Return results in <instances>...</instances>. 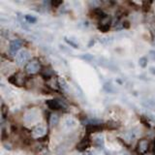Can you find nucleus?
Here are the masks:
<instances>
[{
  "label": "nucleus",
  "instance_id": "nucleus-1",
  "mask_svg": "<svg viewBox=\"0 0 155 155\" xmlns=\"http://www.w3.org/2000/svg\"><path fill=\"white\" fill-rule=\"evenodd\" d=\"M46 105L49 107L50 110L59 111V110H65L67 109V103L63 101L62 99H50L46 101Z\"/></svg>",
  "mask_w": 155,
  "mask_h": 155
},
{
  "label": "nucleus",
  "instance_id": "nucleus-13",
  "mask_svg": "<svg viewBox=\"0 0 155 155\" xmlns=\"http://www.w3.org/2000/svg\"><path fill=\"white\" fill-rule=\"evenodd\" d=\"M94 142L98 148H103V146H104V137H103L102 135H99V136L95 138Z\"/></svg>",
  "mask_w": 155,
  "mask_h": 155
},
{
  "label": "nucleus",
  "instance_id": "nucleus-14",
  "mask_svg": "<svg viewBox=\"0 0 155 155\" xmlns=\"http://www.w3.org/2000/svg\"><path fill=\"white\" fill-rule=\"evenodd\" d=\"M59 122V116L57 114H51L50 118V125L51 127H53L55 125H57Z\"/></svg>",
  "mask_w": 155,
  "mask_h": 155
},
{
  "label": "nucleus",
  "instance_id": "nucleus-18",
  "mask_svg": "<svg viewBox=\"0 0 155 155\" xmlns=\"http://www.w3.org/2000/svg\"><path fill=\"white\" fill-rule=\"evenodd\" d=\"M25 19H26V22H29V23H35L37 22V19L35 17H33V16H31V15H26Z\"/></svg>",
  "mask_w": 155,
  "mask_h": 155
},
{
  "label": "nucleus",
  "instance_id": "nucleus-19",
  "mask_svg": "<svg viewBox=\"0 0 155 155\" xmlns=\"http://www.w3.org/2000/svg\"><path fill=\"white\" fill-rule=\"evenodd\" d=\"M65 41H66V43L68 44V45H70L71 47H75V49H79V45H78V44H76V43H75V42L71 41V40L67 39V38H65Z\"/></svg>",
  "mask_w": 155,
  "mask_h": 155
},
{
  "label": "nucleus",
  "instance_id": "nucleus-25",
  "mask_svg": "<svg viewBox=\"0 0 155 155\" xmlns=\"http://www.w3.org/2000/svg\"><path fill=\"white\" fill-rule=\"evenodd\" d=\"M123 26L126 27V28H128V27L130 26V24H129V22H123Z\"/></svg>",
  "mask_w": 155,
  "mask_h": 155
},
{
  "label": "nucleus",
  "instance_id": "nucleus-9",
  "mask_svg": "<svg viewBox=\"0 0 155 155\" xmlns=\"http://www.w3.org/2000/svg\"><path fill=\"white\" fill-rule=\"evenodd\" d=\"M47 133V129L45 126L43 125H37L35 128L32 130V137L35 139L42 138L43 136H45Z\"/></svg>",
  "mask_w": 155,
  "mask_h": 155
},
{
  "label": "nucleus",
  "instance_id": "nucleus-6",
  "mask_svg": "<svg viewBox=\"0 0 155 155\" xmlns=\"http://www.w3.org/2000/svg\"><path fill=\"white\" fill-rule=\"evenodd\" d=\"M90 144H91V140L88 136H85L83 137L81 142H79L77 145V150L79 151H82V152H85V150L87 149L90 146Z\"/></svg>",
  "mask_w": 155,
  "mask_h": 155
},
{
  "label": "nucleus",
  "instance_id": "nucleus-24",
  "mask_svg": "<svg viewBox=\"0 0 155 155\" xmlns=\"http://www.w3.org/2000/svg\"><path fill=\"white\" fill-rule=\"evenodd\" d=\"M149 72L155 76V67H150V68H149Z\"/></svg>",
  "mask_w": 155,
  "mask_h": 155
},
{
  "label": "nucleus",
  "instance_id": "nucleus-7",
  "mask_svg": "<svg viewBox=\"0 0 155 155\" xmlns=\"http://www.w3.org/2000/svg\"><path fill=\"white\" fill-rule=\"evenodd\" d=\"M148 141L145 139H141L137 145V152L139 155H144L148 150Z\"/></svg>",
  "mask_w": 155,
  "mask_h": 155
},
{
  "label": "nucleus",
  "instance_id": "nucleus-2",
  "mask_svg": "<svg viewBox=\"0 0 155 155\" xmlns=\"http://www.w3.org/2000/svg\"><path fill=\"white\" fill-rule=\"evenodd\" d=\"M29 58H30L29 50H22L19 51L17 55H16V63H17V64L19 65V66H22V65L24 64V63H26L27 61H28Z\"/></svg>",
  "mask_w": 155,
  "mask_h": 155
},
{
  "label": "nucleus",
  "instance_id": "nucleus-8",
  "mask_svg": "<svg viewBox=\"0 0 155 155\" xmlns=\"http://www.w3.org/2000/svg\"><path fill=\"white\" fill-rule=\"evenodd\" d=\"M78 125V122L75 118L71 116H66L63 119V128H65L66 130H72L74 128H76Z\"/></svg>",
  "mask_w": 155,
  "mask_h": 155
},
{
  "label": "nucleus",
  "instance_id": "nucleus-4",
  "mask_svg": "<svg viewBox=\"0 0 155 155\" xmlns=\"http://www.w3.org/2000/svg\"><path fill=\"white\" fill-rule=\"evenodd\" d=\"M22 42L19 39H16L13 40V41L10 42V45H9V53L11 55H16L19 53V50L22 49Z\"/></svg>",
  "mask_w": 155,
  "mask_h": 155
},
{
  "label": "nucleus",
  "instance_id": "nucleus-5",
  "mask_svg": "<svg viewBox=\"0 0 155 155\" xmlns=\"http://www.w3.org/2000/svg\"><path fill=\"white\" fill-rule=\"evenodd\" d=\"M40 69H41V64L38 60H31L25 66V71L28 74H36Z\"/></svg>",
  "mask_w": 155,
  "mask_h": 155
},
{
  "label": "nucleus",
  "instance_id": "nucleus-22",
  "mask_svg": "<svg viewBox=\"0 0 155 155\" xmlns=\"http://www.w3.org/2000/svg\"><path fill=\"white\" fill-rule=\"evenodd\" d=\"M82 59H85V60H87V61H90L91 59H92L93 57L91 56L90 54H86V55H82V56H81Z\"/></svg>",
  "mask_w": 155,
  "mask_h": 155
},
{
  "label": "nucleus",
  "instance_id": "nucleus-27",
  "mask_svg": "<svg viewBox=\"0 0 155 155\" xmlns=\"http://www.w3.org/2000/svg\"><path fill=\"white\" fill-rule=\"evenodd\" d=\"M153 149H154V152H155V140H154V148H153Z\"/></svg>",
  "mask_w": 155,
  "mask_h": 155
},
{
  "label": "nucleus",
  "instance_id": "nucleus-23",
  "mask_svg": "<svg viewBox=\"0 0 155 155\" xmlns=\"http://www.w3.org/2000/svg\"><path fill=\"white\" fill-rule=\"evenodd\" d=\"M1 138H2V141H4L6 139V132H5V129L2 128V132H1Z\"/></svg>",
  "mask_w": 155,
  "mask_h": 155
},
{
  "label": "nucleus",
  "instance_id": "nucleus-3",
  "mask_svg": "<svg viewBox=\"0 0 155 155\" xmlns=\"http://www.w3.org/2000/svg\"><path fill=\"white\" fill-rule=\"evenodd\" d=\"M39 117H40V112L36 109H32V110H29L24 114V121L26 123H34V122H37L39 120Z\"/></svg>",
  "mask_w": 155,
  "mask_h": 155
},
{
  "label": "nucleus",
  "instance_id": "nucleus-21",
  "mask_svg": "<svg viewBox=\"0 0 155 155\" xmlns=\"http://www.w3.org/2000/svg\"><path fill=\"white\" fill-rule=\"evenodd\" d=\"M50 3H51V5L54 6L55 8H58L59 6L63 4V1H60V0H59V1H57V0H53V1H50Z\"/></svg>",
  "mask_w": 155,
  "mask_h": 155
},
{
  "label": "nucleus",
  "instance_id": "nucleus-15",
  "mask_svg": "<svg viewBox=\"0 0 155 155\" xmlns=\"http://www.w3.org/2000/svg\"><path fill=\"white\" fill-rule=\"evenodd\" d=\"M139 65H140L142 68H145L148 66V57L142 56L139 59Z\"/></svg>",
  "mask_w": 155,
  "mask_h": 155
},
{
  "label": "nucleus",
  "instance_id": "nucleus-12",
  "mask_svg": "<svg viewBox=\"0 0 155 155\" xmlns=\"http://www.w3.org/2000/svg\"><path fill=\"white\" fill-rule=\"evenodd\" d=\"M110 26H111V22L102 21L101 24L98 26V29L102 31V32H107V31L110 29Z\"/></svg>",
  "mask_w": 155,
  "mask_h": 155
},
{
  "label": "nucleus",
  "instance_id": "nucleus-20",
  "mask_svg": "<svg viewBox=\"0 0 155 155\" xmlns=\"http://www.w3.org/2000/svg\"><path fill=\"white\" fill-rule=\"evenodd\" d=\"M148 58L151 61H155V50H151L148 51Z\"/></svg>",
  "mask_w": 155,
  "mask_h": 155
},
{
  "label": "nucleus",
  "instance_id": "nucleus-11",
  "mask_svg": "<svg viewBox=\"0 0 155 155\" xmlns=\"http://www.w3.org/2000/svg\"><path fill=\"white\" fill-rule=\"evenodd\" d=\"M139 133H140V131L137 128V127H135V128L131 129L130 131H128V133L126 134V140L127 141H133L135 140L138 136H139Z\"/></svg>",
  "mask_w": 155,
  "mask_h": 155
},
{
  "label": "nucleus",
  "instance_id": "nucleus-16",
  "mask_svg": "<svg viewBox=\"0 0 155 155\" xmlns=\"http://www.w3.org/2000/svg\"><path fill=\"white\" fill-rule=\"evenodd\" d=\"M152 3H153L152 1H144L142 2V10L145 12H148Z\"/></svg>",
  "mask_w": 155,
  "mask_h": 155
},
{
  "label": "nucleus",
  "instance_id": "nucleus-10",
  "mask_svg": "<svg viewBox=\"0 0 155 155\" xmlns=\"http://www.w3.org/2000/svg\"><path fill=\"white\" fill-rule=\"evenodd\" d=\"M105 129V125L103 124H95V125H86V131L87 133H97V132H101Z\"/></svg>",
  "mask_w": 155,
  "mask_h": 155
},
{
  "label": "nucleus",
  "instance_id": "nucleus-17",
  "mask_svg": "<svg viewBox=\"0 0 155 155\" xmlns=\"http://www.w3.org/2000/svg\"><path fill=\"white\" fill-rule=\"evenodd\" d=\"M58 82H59V85L61 86V88H62L63 90H65V91L68 90V85H67L66 82L64 81V79H59Z\"/></svg>",
  "mask_w": 155,
  "mask_h": 155
},
{
  "label": "nucleus",
  "instance_id": "nucleus-26",
  "mask_svg": "<svg viewBox=\"0 0 155 155\" xmlns=\"http://www.w3.org/2000/svg\"><path fill=\"white\" fill-rule=\"evenodd\" d=\"M82 155H91V152H87V151H85V152H83Z\"/></svg>",
  "mask_w": 155,
  "mask_h": 155
}]
</instances>
